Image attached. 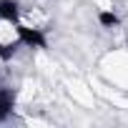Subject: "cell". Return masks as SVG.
I'll return each instance as SVG.
<instances>
[{"instance_id":"1","label":"cell","mask_w":128,"mask_h":128,"mask_svg":"<svg viewBox=\"0 0 128 128\" xmlns=\"http://www.w3.org/2000/svg\"><path fill=\"white\" fill-rule=\"evenodd\" d=\"M18 35H20V45L23 48H35V50H45L48 48V33L40 25L20 20L18 23Z\"/></svg>"},{"instance_id":"3","label":"cell","mask_w":128,"mask_h":128,"mask_svg":"<svg viewBox=\"0 0 128 128\" xmlns=\"http://www.w3.org/2000/svg\"><path fill=\"white\" fill-rule=\"evenodd\" d=\"M96 18H98V25L106 28V30L120 28V18H118V13H116L113 8H98V10H96Z\"/></svg>"},{"instance_id":"2","label":"cell","mask_w":128,"mask_h":128,"mask_svg":"<svg viewBox=\"0 0 128 128\" xmlns=\"http://www.w3.org/2000/svg\"><path fill=\"white\" fill-rule=\"evenodd\" d=\"M0 18L10 20V23H20L23 20V8L18 0H0Z\"/></svg>"}]
</instances>
